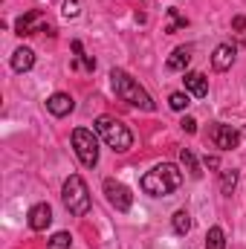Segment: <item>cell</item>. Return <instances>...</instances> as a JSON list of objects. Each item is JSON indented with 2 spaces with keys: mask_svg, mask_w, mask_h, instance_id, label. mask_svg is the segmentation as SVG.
Here are the masks:
<instances>
[{
  "mask_svg": "<svg viewBox=\"0 0 246 249\" xmlns=\"http://www.w3.org/2000/svg\"><path fill=\"white\" fill-rule=\"evenodd\" d=\"M183 186V171L174 162H159L142 177V191L151 197H168Z\"/></svg>",
  "mask_w": 246,
  "mask_h": 249,
  "instance_id": "1",
  "label": "cell"
},
{
  "mask_svg": "<svg viewBox=\"0 0 246 249\" xmlns=\"http://www.w3.org/2000/svg\"><path fill=\"white\" fill-rule=\"evenodd\" d=\"M110 84H113V90H116V96L127 102L130 107H139V110H148V113H154L157 110V102L148 96V90L136 81V78H130L124 70H110Z\"/></svg>",
  "mask_w": 246,
  "mask_h": 249,
  "instance_id": "2",
  "label": "cell"
},
{
  "mask_svg": "<svg viewBox=\"0 0 246 249\" xmlns=\"http://www.w3.org/2000/svg\"><path fill=\"white\" fill-rule=\"evenodd\" d=\"M96 133L107 142V148H113L116 154H124V151H130L133 148V133H130V127L119 119H113V116H99L96 119Z\"/></svg>",
  "mask_w": 246,
  "mask_h": 249,
  "instance_id": "3",
  "label": "cell"
},
{
  "mask_svg": "<svg viewBox=\"0 0 246 249\" xmlns=\"http://www.w3.org/2000/svg\"><path fill=\"white\" fill-rule=\"evenodd\" d=\"M61 200H64V206H67V212L75 214V217H84L90 212V191H87V183L78 174H70L64 180Z\"/></svg>",
  "mask_w": 246,
  "mask_h": 249,
  "instance_id": "4",
  "label": "cell"
},
{
  "mask_svg": "<svg viewBox=\"0 0 246 249\" xmlns=\"http://www.w3.org/2000/svg\"><path fill=\"white\" fill-rule=\"evenodd\" d=\"M72 148H75V157L81 160V165H87V168L99 165V139L93 130L75 127L72 130Z\"/></svg>",
  "mask_w": 246,
  "mask_h": 249,
  "instance_id": "5",
  "label": "cell"
},
{
  "mask_svg": "<svg viewBox=\"0 0 246 249\" xmlns=\"http://www.w3.org/2000/svg\"><path fill=\"white\" fill-rule=\"evenodd\" d=\"M15 32H18L20 38H23V35H38V32H50V35H55V29L44 20V15H41L38 9L20 15V18L15 20Z\"/></svg>",
  "mask_w": 246,
  "mask_h": 249,
  "instance_id": "6",
  "label": "cell"
},
{
  "mask_svg": "<svg viewBox=\"0 0 246 249\" xmlns=\"http://www.w3.org/2000/svg\"><path fill=\"white\" fill-rule=\"evenodd\" d=\"M105 197H107V203H110L116 212H130V206H133L130 188L122 186L119 180H105Z\"/></svg>",
  "mask_w": 246,
  "mask_h": 249,
  "instance_id": "7",
  "label": "cell"
},
{
  "mask_svg": "<svg viewBox=\"0 0 246 249\" xmlns=\"http://www.w3.org/2000/svg\"><path fill=\"white\" fill-rule=\"evenodd\" d=\"M211 142L220 148V151H235L238 145H241V133L232 127V124H214L211 127Z\"/></svg>",
  "mask_w": 246,
  "mask_h": 249,
  "instance_id": "8",
  "label": "cell"
},
{
  "mask_svg": "<svg viewBox=\"0 0 246 249\" xmlns=\"http://www.w3.org/2000/svg\"><path fill=\"white\" fill-rule=\"evenodd\" d=\"M50 223H53V209H50V203H38V206L29 209V229L44 232Z\"/></svg>",
  "mask_w": 246,
  "mask_h": 249,
  "instance_id": "9",
  "label": "cell"
},
{
  "mask_svg": "<svg viewBox=\"0 0 246 249\" xmlns=\"http://www.w3.org/2000/svg\"><path fill=\"white\" fill-rule=\"evenodd\" d=\"M72 107H75V102H72V96H67V93H55V96H50L47 99V110L53 113V116H67V113H72Z\"/></svg>",
  "mask_w": 246,
  "mask_h": 249,
  "instance_id": "10",
  "label": "cell"
},
{
  "mask_svg": "<svg viewBox=\"0 0 246 249\" xmlns=\"http://www.w3.org/2000/svg\"><path fill=\"white\" fill-rule=\"evenodd\" d=\"M183 81H185V93H191L197 99H206L209 96V81H206L203 72H185Z\"/></svg>",
  "mask_w": 246,
  "mask_h": 249,
  "instance_id": "11",
  "label": "cell"
},
{
  "mask_svg": "<svg viewBox=\"0 0 246 249\" xmlns=\"http://www.w3.org/2000/svg\"><path fill=\"white\" fill-rule=\"evenodd\" d=\"M232 64H235V47H232V44H220V47L211 53V67H214L217 72L229 70Z\"/></svg>",
  "mask_w": 246,
  "mask_h": 249,
  "instance_id": "12",
  "label": "cell"
},
{
  "mask_svg": "<svg viewBox=\"0 0 246 249\" xmlns=\"http://www.w3.org/2000/svg\"><path fill=\"white\" fill-rule=\"evenodd\" d=\"M32 67H35V53L29 47H20L12 53V70L15 72H29Z\"/></svg>",
  "mask_w": 246,
  "mask_h": 249,
  "instance_id": "13",
  "label": "cell"
},
{
  "mask_svg": "<svg viewBox=\"0 0 246 249\" xmlns=\"http://www.w3.org/2000/svg\"><path fill=\"white\" fill-rule=\"evenodd\" d=\"M188 61H191V47H177V50L168 55L165 67H168V70H174V72H180V70L188 67Z\"/></svg>",
  "mask_w": 246,
  "mask_h": 249,
  "instance_id": "14",
  "label": "cell"
},
{
  "mask_svg": "<svg viewBox=\"0 0 246 249\" xmlns=\"http://www.w3.org/2000/svg\"><path fill=\"white\" fill-rule=\"evenodd\" d=\"M180 162H183V168L194 177V180H200V177H203V168H200L197 157L191 154V148H183V151H180Z\"/></svg>",
  "mask_w": 246,
  "mask_h": 249,
  "instance_id": "15",
  "label": "cell"
},
{
  "mask_svg": "<svg viewBox=\"0 0 246 249\" xmlns=\"http://www.w3.org/2000/svg\"><path fill=\"white\" fill-rule=\"evenodd\" d=\"M171 226H174V232L177 235H188L191 232V214L180 209V212H174V217H171Z\"/></svg>",
  "mask_w": 246,
  "mask_h": 249,
  "instance_id": "16",
  "label": "cell"
},
{
  "mask_svg": "<svg viewBox=\"0 0 246 249\" xmlns=\"http://www.w3.org/2000/svg\"><path fill=\"white\" fill-rule=\"evenodd\" d=\"M235 186H238V171H235V168H226V171H220V191H223L226 197H232Z\"/></svg>",
  "mask_w": 246,
  "mask_h": 249,
  "instance_id": "17",
  "label": "cell"
},
{
  "mask_svg": "<svg viewBox=\"0 0 246 249\" xmlns=\"http://www.w3.org/2000/svg\"><path fill=\"white\" fill-rule=\"evenodd\" d=\"M206 249H226V235L220 226H211L206 235Z\"/></svg>",
  "mask_w": 246,
  "mask_h": 249,
  "instance_id": "18",
  "label": "cell"
},
{
  "mask_svg": "<svg viewBox=\"0 0 246 249\" xmlns=\"http://www.w3.org/2000/svg\"><path fill=\"white\" fill-rule=\"evenodd\" d=\"M61 15L67 20L78 18V15H81V3H78V0H61Z\"/></svg>",
  "mask_w": 246,
  "mask_h": 249,
  "instance_id": "19",
  "label": "cell"
},
{
  "mask_svg": "<svg viewBox=\"0 0 246 249\" xmlns=\"http://www.w3.org/2000/svg\"><path fill=\"white\" fill-rule=\"evenodd\" d=\"M168 105H171V110H177V113L185 110V107L191 105V102H188V93H171V96H168Z\"/></svg>",
  "mask_w": 246,
  "mask_h": 249,
  "instance_id": "20",
  "label": "cell"
},
{
  "mask_svg": "<svg viewBox=\"0 0 246 249\" xmlns=\"http://www.w3.org/2000/svg\"><path fill=\"white\" fill-rule=\"evenodd\" d=\"M70 244H72L70 232H55V235L50 238V249H70Z\"/></svg>",
  "mask_w": 246,
  "mask_h": 249,
  "instance_id": "21",
  "label": "cell"
},
{
  "mask_svg": "<svg viewBox=\"0 0 246 249\" xmlns=\"http://www.w3.org/2000/svg\"><path fill=\"white\" fill-rule=\"evenodd\" d=\"M168 15H171V26L165 29L168 35H171V32H177L180 26H188V20H185V18H183V15H180V12H177V9H168Z\"/></svg>",
  "mask_w": 246,
  "mask_h": 249,
  "instance_id": "22",
  "label": "cell"
},
{
  "mask_svg": "<svg viewBox=\"0 0 246 249\" xmlns=\"http://www.w3.org/2000/svg\"><path fill=\"white\" fill-rule=\"evenodd\" d=\"M72 53L78 55V61H84V67H87V70H93V67H96V61H93L90 55H84V47H81V41H72Z\"/></svg>",
  "mask_w": 246,
  "mask_h": 249,
  "instance_id": "23",
  "label": "cell"
},
{
  "mask_svg": "<svg viewBox=\"0 0 246 249\" xmlns=\"http://www.w3.org/2000/svg\"><path fill=\"white\" fill-rule=\"evenodd\" d=\"M183 130H185V133H197V119L185 116V119H183Z\"/></svg>",
  "mask_w": 246,
  "mask_h": 249,
  "instance_id": "24",
  "label": "cell"
},
{
  "mask_svg": "<svg viewBox=\"0 0 246 249\" xmlns=\"http://www.w3.org/2000/svg\"><path fill=\"white\" fill-rule=\"evenodd\" d=\"M232 29H246V18H235L232 20Z\"/></svg>",
  "mask_w": 246,
  "mask_h": 249,
  "instance_id": "25",
  "label": "cell"
},
{
  "mask_svg": "<svg viewBox=\"0 0 246 249\" xmlns=\"http://www.w3.org/2000/svg\"><path fill=\"white\" fill-rule=\"evenodd\" d=\"M206 165H209V168H217L220 162H217V157H209V160H206Z\"/></svg>",
  "mask_w": 246,
  "mask_h": 249,
  "instance_id": "26",
  "label": "cell"
}]
</instances>
